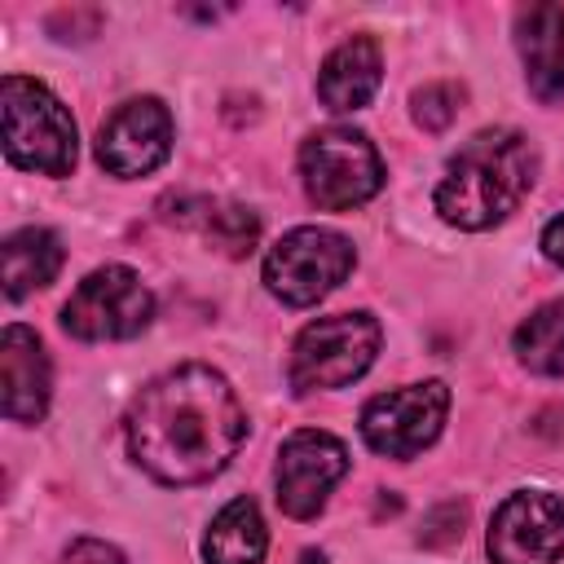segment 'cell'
I'll use <instances>...</instances> for the list:
<instances>
[{
	"mask_svg": "<svg viewBox=\"0 0 564 564\" xmlns=\"http://www.w3.org/2000/svg\"><path fill=\"white\" fill-rule=\"evenodd\" d=\"M357 264L352 238H344L339 229L326 225H300L291 234H282L269 256H264V286L273 300L291 304V308H308L317 300H326Z\"/></svg>",
	"mask_w": 564,
	"mask_h": 564,
	"instance_id": "6",
	"label": "cell"
},
{
	"mask_svg": "<svg viewBox=\"0 0 564 564\" xmlns=\"http://www.w3.org/2000/svg\"><path fill=\"white\" fill-rule=\"evenodd\" d=\"M128 458L159 485H203L229 467L247 441V410L234 383L185 361L154 375L123 414Z\"/></svg>",
	"mask_w": 564,
	"mask_h": 564,
	"instance_id": "1",
	"label": "cell"
},
{
	"mask_svg": "<svg viewBox=\"0 0 564 564\" xmlns=\"http://www.w3.org/2000/svg\"><path fill=\"white\" fill-rule=\"evenodd\" d=\"M198 225H203V238L225 256H247L256 247V238H260L256 212L238 207V203H203Z\"/></svg>",
	"mask_w": 564,
	"mask_h": 564,
	"instance_id": "18",
	"label": "cell"
},
{
	"mask_svg": "<svg viewBox=\"0 0 564 564\" xmlns=\"http://www.w3.org/2000/svg\"><path fill=\"white\" fill-rule=\"evenodd\" d=\"M300 181H304V194L313 207L352 212L383 189V159L366 132L330 123V128H317L304 137Z\"/></svg>",
	"mask_w": 564,
	"mask_h": 564,
	"instance_id": "5",
	"label": "cell"
},
{
	"mask_svg": "<svg viewBox=\"0 0 564 564\" xmlns=\"http://www.w3.org/2000/svg\"><path fill=\"white\" fill-rule=\"evenodd\" d=\"M264 551H269V529L251 498L225 502L203 533V564H260Z\"/></svg>",
	"mask_w": 564,
	"mask_h": 564,
	"instance_id": "16",
	"label": "cell"
},
{
	"mask_svg": "<svg viewBox=\"0 0 564 564\" xmlns=\"http://www.w3.org/2000/svg\"><path fill=\"white\" fill-rule=\"evenodd\" d=\"M449 414V388L441 379L405 383L392 392H379L361 410V441L383 458H414L423 454Z\"/></svg>",
	"mask_w": 564,
	"mask_h": 564,
	"instance_id": "8",
	"label": "cell"
},
{
	"mask_svg": "<svg viewBox=\"0 0 564 564\" xmlns=\"http://www.w3.org/2000/svg\"><path fill=\"white\" fill-rule=\"evenodd\" d=\"M300 564H330V560H326L322 551H313V546H308V551H300Z\"/></svg>",
	"mask_w": 564,
	"mask_h": 564,
	"instance_id": "22",
	"label": "cell"
},
{
	"mask_svg": "<svg viewBox=\"0 0 564 564\" xmlns=\"http://www.w3.org/2000/svg\"><path fill=\"white\" fill-rule=\"evenodd\" d=\"M463 97H467L463 84H454V79H436V84L414 88V97H410V115H414V123H419L423 132H445V128L458 119Z\"/></svg>",
	"mask_w": 564,
	"mask_h": 564,
	"instance_id": "19",
	"label": "cell"
},
{
	"mask_svg": "<svg viewBox=\"0 0 564 564\" xmlns=\"http://www.w3.org/2000/svg\"><path fill=\"white\" fill-rule=\"evenodd\" d=\"M494 564H555L564 555V502L546 489H516L489 520Z\"/></svg>",
	"mask_w": 564,
	"mask_h": 564,
	"instance_id": "11",
	"label": "cell"
},
{
	"mask_svg": "<svg viewBox=\"0 0 564 564\" xmlns=\"http://www.w3.org/2000/svg\"><path fill=\"white\" fill-rule=\"evenodd\" d=\"M62 564H128L119 546L101 542V538H75L66 551H62Z\"/></svg>",
	"mask_w": 564,
	"mask_h": 564,
	"instance_id": "20",
	"label": "cell"
},
{
	"mask_svg": "<svg viewBox=\"0 0 564 564\" xmlns=\"http://www.w3.org/2000/svg\"><path fill=\"white\" fill-rule=\"evenodd\" d=\"M154 322V295L128 264H101L93 269L70 300L62 304V330L84 344H115L132 339Z\"/></svg>",
	"mask_w": 564,
	"mask_h": 564,
	"instance_id": "7",
	"label": "cell"
},
{
	"mask_svg": "<svg viewBox=\"0 0 564 564\" xmlns=\"http://www.w3.org/2000/svg\"><path fill=\"white\" fill-rule=\"evenodd\" d=\"M0 119H4V159L13 167L40 176H70L79 141H75V119L57 93H48L31 75H4Z\"/></svg>",
	"mask_w": 564,
	"mask_h": 564,
	"instance_id": "3",
	"label": "cell"
},
{
	"mask_svg": "<svg viewBox=\"0 0 564 564\" xmlns=\"http://www.w3.org/2000/svg\"><path fill=\"white\" fill-rule=\"evenodd\" d=\"M0 388H4V419L40 423L53 397V370L40 335L31 326H4L0 335Z\"/></svg>",
	"mask_w": 564,
	"mask_h": 564,
	"instance_id": "12",
	"label": "cell"
},
{
	"mask_svg": "<svg viewBox=\"0 0 564 564\" xmlns=\"http://www.w3.org/2000/svg\"><path fill=\"white\" fill-rule=\"evenodd\" d=\"M344 476H348V449L339 436H330L322 427L291 432L278 449V471H273L282 516L313 520Z\"/></svg>",
	"mask_w": 564,
	"mask_h": 564,
	"instance_id": "9",
	"label": "cell"
},
{
	"mask_svg": "<svg viewBox=\"0 0 564 564\" xmlns=\"http://www.w3.org/2000/svg\"><path fill=\"white\" fill-rule=\"evenodd\" d=\"M383 84V53L370 35H348L344 44H335L317 70V97L326 110L348 115V110H366L370 97Z\"/></svg>",
	"mask_w": 564,
	"mask_h": 564,
	"instance_id": "14",
	"label": "cell"
},
{
	"mask_svg": "<svg viewBox=\"0 0 564 564\" xmlns=\"http://www.w3.org/2000/svg\"><path fill=\"white\" fill-rule=\"evenodd\" d=\"M516 48L524 62L529 93L542 106L564 101V4L538 0L516 13Z\"/></svg>",
	"mask_w": 564,
	"mask_h": 564,
	"instance_id": "13",
	"label": "cell"
},
{
	"mask_svg": "<svg viewBox=\"0 0 564 564\" xmlns=\"http://www.w3.org/2000/svg\"><path fill=\"white\" fill-rule=\"evenodd\" d=\"M4 256V295L9 300H26L31 291H44L57 273H62V238L44 225H26V229H13L0 247Z\"/></svg>",
	"mask_w": 564,
	"mask_h": 564,
	"instance_id": "15",
	"label": "cell"
},
{
	"mask_svg": "<svg viewBox=\"0 0 564 564\" xmlns=\"http://www.w3.org/2000/svg\"><path fill=\"white\" fill-rule=\"evenodd\" d=\"M511 348L520 357L524 370L560 379L564 375V295L538 304L511 335Z\"/></svg>",
	"mask_w": 564,
	"mask_h": 564,
	"instance_id": "17",
	"label": "cell"
},
{
	"mask_svg": "<svg viewBox=\"0 0 564 564\" xmlns=\"http://www.w3.org/2000/svg\"><path fill=\"white\" fill-rule=\"evenodd\" d=\"M538 181V145L516 128H485L476 132L436 181L432 207L445 225L480 234L502 225Z\"/></svg>",
	"mask_w": 564,
	"mask_h": 564,
	"instance_id": "2",
	"label": "cell"
},
{
	"mask_svg": "<svg viewBox=\"0 0 564 564\" xmlns=\"http://www.w3.org/2000/svg\"><path fill=\"white\" fill-rule=\"evenodd\" d=\"M542 256L564 269V212L555 220H546V229H542Z\"/></svg>",
	"mask_w": 564,
	"mask_h": 564,
	"instance_id": "21",
	"label": "cell"
},
{
	"mask_svg": "<svg viewBox=\"0 0 564 564\" xmlns=\"http://www.w3.org/2000/svg\"><path fill=\"white\" fill-rule=\"evenodd\" d=\"M379 317L357 308V313H330L308 322L286 357V383L295 397H313V392H330V388H348L352 379H361L375 357H379Z\"/></svg>",
	"mask_w": 564,
	"mask_h": 564,
	"instance_id": "4",
	"label": "cell"
},
{
	"mask_svg": "<svg viewBox=\"0 0 564 564\" xmlns=\"http://www.w3.org/2000/svg\"><path fill=\"white\" fill-rule=\"evenodd\" d=\"M172 154V110L159 97H128L106 115L97 128V163L119 176L137 181L163 167Z\"/></svg>",
	"mask_w": 564,
	"mask_h": 564,
	"instance_id": "10",
	"label": "cell"
}]
</instances>
